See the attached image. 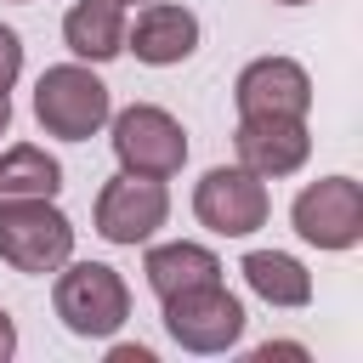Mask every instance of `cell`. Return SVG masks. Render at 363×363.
<instances>
[{"mask_svg":"<svg viewBox=\"0 0 363 363\" xmlns=\"http://www.w3.org/2000/svg\"><path fill=\"white\" fill-rule=\"evenodd\" d=\"M278 6H306V0H278Z\"/></svg>","mask_w":363,"mask_h":363,"instance_id":"cell-21","label":"cell"},{"mask_svg":"<svg viewBox=\"0 0 363 363\" xmlns=\"http://www.w3.org/2000/svg\"><path fill=\"white\" fill-rule=\"evenodd\" d=\"M164 329L187 352H227L244 335V306H238V295H227L221 278L216 284H193V289L164 295Z\"/></svg>","mask_w":363,"mask_h":363,"instance_id":"cell-5","label":"cell"},{"mask_svg":"<svg viewBox=\"0 0 363 363\" xmlns=\"http://www.w3.org/2000/svg\"><path fill=\"white\" fill-rule=\"evenodd\" d=\"M233 102H238V119H250V113H295V119H306L312 79H306V68L295 57H255L238 74Z\"/></svg>","mask_w":363,"mask_h":363,"instance_id":"cell-10","label":"cell"},{"mask_svg":"<svg viewBox=\"0 0 363 363\" xmlns=\"http://www.w3.org/2000/svg\"><path fill=\"white\" fill-rule=\"evenodd\" d=\"M233 147H238L244 170H255L261 182H278L306 164L312 136H306V119H295V113H250V119H238Z\"/></svg>","mask_w":363,"mask_h":363,"instance_id":"cell-9","label":"cell"},{"mask_svg":"<svg viewBox=\"0 0 363 363\" xmlns=\"http://www.w3.org/2000/svg\"><path fill=\"white\" fill-rule=\"evenodd\" d=\"M125 0H74L62 17V45L79 62H113L125 51Z\"/></svg>","mask_w":363,"mask_h":363,"instance_id":"cell-12","label":"cell"},{"mask_svg":"<svg viewBox=\"0 0 363 363\" xmlns=\"http://www.w3.org/2000/svg\"><path fill=\"white\" fill-rule=\"evenodd\" d=\"M6 125H11V96L0 91V136H6Z\"/></svg>","mask_w":363,"mask_h":363,"instance_id":"cell-20","label":"cell"},{"mask_svg":"<svg viewBox=\"0 0 363 363\" xmlns=\"http://www.w3.org/2000/svg\"><path fill=\"white\" fill-rule=\"evenodd\" d=\"M125 51H136V62H147V68L187 62L199 51V17L176 0H147L136 11V23H125Z\"/></svg>","mask_w":363,"mask_h":363,"instance_id":"cell-11","label":"cell"},{"mask_svg":"<svg viewBox=\"0 0 363 363\" xmlns=\"http://www.w3.org/2000/svg\"><path fill=\"white\" fill-rule=\"evenodd\" d=\"M113 113V96L108 85L85 68V62H57L40 74L34 85V119L45 136H62V142H91Z\"/></svg>","mask_w":363,"mask_h":363,"instance_id":"cell-1","label":"cell"},{"mask_svg":"<svg viewBox=\"0 0 363 363\" xmlns=\"http://www.w3.org/2000/svg\"><path fill=\"white\" fill-rule=\"evenodd\" d=\"M62 187V164L34 147V142H17L0 153V199H57Z\"/></svg>","mask_w":363,"mask_h":363,"instance_id":"cell-15","label":"cell"},{"mask_svg":"<svg viewBox=\"0 0 363 363\" xmlns=\"http://www.w3.org/2000/svg\"><path fill=\"white\" fill-rule=\"evenodd\" d=\"M125 6H130V0H125Z\"/></svg>","mask_w":363,"mask_h":363,"instance_id":"cell-22","label":"cell"},{"mask_svg":"<svg viewBox=\"0 0 363 363\" xmlns=\"http://www.w3.org/2000/svg\"><path fill=\"white\" fill-rule=\"evenodd\" d=\"M74 255V221L51 199H0V261L17 272H57Z\"/></svg>","mask_w":363,"mask_h":363,"instance_id":"cell-3","label":"cell"},{"mask_svg":"<svg viewBox=\"0 0 363 363\" xmlns=\"http://www.w3.org/2000/svg\"><path fill=\"white\" fill-rule=\"evenodd\" d=\"M142 272H147V289L164 301V295H176V289L216 284V278H221V261H216L204 244H153L147 261H142Z\"/></svg>","mask_w":363,"mask_h":363,"instance_id":"cell-13","label":"cell"},{"mask_svg":"<svg viewBox=\"0 0 363 363\" xmlns=\"http://www.w3.org/2000/svg\"><path fill=\"white\" fill-rule=\"evenodd\" d=\"M170 216V193L159 176H130L119 170L113 182H102L96 193V233L108 244H147Z\"/></svg>","mask_w":363,"mask_h":363,"instance_id":"cell-8","label":"cell"},{"mask_svg":"<svg viewBox=\"0 0 363 363\" xmlns=\"http://www.w3.org/2000/svg\"><path fill=\"white\" fill-rule=\"evenodd\" d=\"M51 301H57L62 329L79 335V340H108V335L130 318V289H125V278H119L113 267H102V261H74V267L62 261Z\"/></svg>","mask_w":363,"mask_h":363,"instance_id":"cell-2","label":"cell"},{"mask_svg":"<svg viewBox=\"0 0 363 363\" xmlns=\"http://www.w3.org/2000/svg\"><path fill=\"white\" fill-rule=\"evenodd\" d=\"M108 357H113V363H153V352H147V346H113Z\"/></svg>","mask_w":363,"mask_h":363,"instance_id":"cell-19","label":"cell"},{"mask_svg":"<svg viewBox=\"0 0 363 363\" xmlns=\"http://www.w3.org/2000/svg\"><path fill=\"white\" fill-rule=\"evenodd\" d=\"M11 352H17V323H11V312L0 306V363H6Z\"/></svg>","mask_w":363,"mask_h":363,"instance_id":"cell-17","label":"cell"},{"mask_svg":"<svg viewBox=\"0 0 363 363\" xmlns=\"http://www.w3.org/2000/svg\"><path fill=\"white\" fill-rule=\"evenodd\" d=\"M113 125V159L130 176H176L187 164V130L176 125V113L153 108V102H130L125 113H108Z\"/></svg>","mask_w":363,"mask_h":363,"instance_id":"cell-4","label":"cell"},{"mask_svg":"<svg viewBox=\"0 0 363 363\" xmlns=\"http://www.w3.org/2000/svg\"><path fill=\"white\" fill-rule=\"evenodd\" d=\"M17 74H23V40L0 23V91H11V85H17Z\"/></svg>","mask_w":363,"mask_h":363,"instance_id":"cell-16","label":"cell"},{"mask_svg":"<svg viewBox=\"0 0 363 363\" xmlns=\"http://www.w3.org/2000/svg\"><path fill=\"white\" fill-rule=\"evenodd\" d=\"M289 221L318 250H352L363 238V187L352 176H323V182L295 193Z\"/></svg>","mask_w":363,"mask_h":363,"instance_id":"cell-7","label":"cell"},{"mask_svg":"<svg viewBox=\"0 0 363 363\" xmlns=\"http://www.w3.org/2000/svg\"><path fill=\"white\" fill-rule=\"evenodd\" d=\"M272 357H306V346H289V340H278V346H261V352H255V363H272Z\"/></svg>","mask_w":363,"mask_h":363,"instance_id":"cell-18","label":"cell"},{"mask_svg":"<svg viewBox=\"0 0 363 363\" xmlns=\"http://www.w3.org/2000/svg\"><path fill=\"white\" fill-rule=\"evenodd\" d=\"M267 210H272L267 182L244 164H216L193 187V216L221 238H250L255 227H267Z\"/></svg>","mask_w":363,"mask_h":363,"instance_id":"cell-6","label":"cell"},{"mask_svg":"<svg viewBox=\"0 0 363 363\" xmlns=\"http://www.w3.org/2000/svg\"><path fill=\"white\" fill-rule=\"evenodd\" d=\"M244 284L267 306H306L312 301V272L284 250H250L244 255Z\"/></svg>","mask_w":363,"mask_h":363,"instance_id":"cell-14","label":"cell"}]
</instances>
